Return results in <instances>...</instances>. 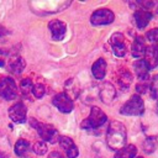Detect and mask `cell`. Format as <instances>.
Segmentation results:
<instances>
[{
    "instance_id": "obj_20",
    "label": "cell",
    "mask_w": 158,
    "mask_h": 158,
    "mask_svg": "<svg viewBox=\"0 0 158 158\" xmlns=\"http://www.w3.org/2000/svg\"><path fill=\"white\" fill-rule=\"evenodd\" d=\"M136 153H137V148L133 144H128L121 148L120 151H117L115 158H135Z\"/></svg>"
},
{
    "instance_id": "obj_18",
    "label": "cell",
    "mask_w": 158,
    "mask_h": 158,
    "mask_svg": "<svg viewBox=\"0 0 158 158\" xmlns=\"http://www.w3.org/2000/svg\"><path fill=\"white\" fill-rule=\"evenodd\" d=\"M146 53V44L142 37H136L132 43V56L135 58H141Z\"/></svg>"
},
{
    "instance_id": "obj_6",
    "label": "cell",
    "mask_w": 158,
    "mask_h": 158,
    "mask_svg": "<svg viewBox=\"0 0 158 158\" xmlns=\"http://www.w3.org/2000/svg\"><path fill=\"white\" fill-rule=\"evenodd\" d=\"M115 20V15L111 10L109 9H99L93 12L90 16V22L94 26H100V25H109Z\"/></svg>"
},
{
    "instance_id": "obj_3",
    "label": "cell",
    "mask_w": 158,
    "mask_h": 158,
    "mask_svg": "<svg viewBox=\"0 0 158 158\" xmlns=\"http://www.w3.org/2000/svg\"><path fill=\"white\" fill-rule=\"evenodd\" d=\"M106 121H107V116L105 115V112L102 110H100L99 107L94 106V107H91L89 117L81 122V127L84 130H96V128L101 127Z\"/></svg>"
},
{
    "instance_id": "obj_14",
    "label": "cell",
    "mask_w": 158,
    "mask_h": 158,
    "mask_svg": "<svg viewBox=\"0 0 158 158\" xmlns=\"http://www.w3.org/2000/svg\"><path fill=\"white\" fill-rule=\"evenodd\" d=\"M144 62L147 63L148 68H156L158 65V47L156 46H151L148 48H146V53H144Z\"/></svg>"
},
{
    "instance_id": "obj_24",
    "label": "cell",
    "mask_w": 158,
    "mask_h": 158,
    "mask_svg": "<svg viewBox=\"0 0 158 158\" xmlns=\"http://www.w3.org/2000/svg\"><path fill=\"white\" fill-rule=\"evenodd\" d=\"M149 90H151L152 99H158V74H156L152 78V81H151V85H149Z\"/></svg>"
},
{
    "instance_id": "obj_1",
    "label": "cell",
    "mask_w": 158,
    "mask_h": 158,
    "mask_svg": "<svg viewBox=\"0 0 158 158\" xmlns=\"http://www.w3.org/2000/svg\"><path fill=\"white\" fill-rule=\"evenodd\" d=\"M126 138H127V133L123 123H121L120 121H111L106 133V143L109 148L114 151H120L121 148L125 147Z\"/></svg>"
},
{
    "instance_id": "obj_2",
    "label": "cell",
    "mask_w": 158,
    "mask_h": 158,
    "mask_svg": "<svg viewBox=\"0 0 158 158\" xmlns=\"http://www.w3.org/2000/svg\"><path fill=\"white\" fill-rule=\"evenodd\" d=\"M30 123L31 126L38 132V135L41 136V138L43 141H47L49 143H54L58 138H59V135H58V131L51 126V125H47V123H43V122H38L37 120L35 118H31L30 120Z\"/></svg>"
},
{
    "instance_id": "obj_11",
    "label": "cell",
    "mask_w": 158,
    "mask_h": 158,
    "mask_svg": "<svg viewBox=\"0 0 158 158\" xmlns=\"http://www.w3.org/2000/svg\"><path fill=\"white\" fill-rule=\"evenodd\" d=\"M58 142H59L60 147L65 151L68 158H77V157H78L79 151H78V148H77V146L74 144V142H73L72 138L65 137V136H60V137L58 138Z\"/></svg>"
},
{
    "instance_id": "obj_30",
    "label": "cell",
    "mask_w": 158,
    "mask_h": 158,
    "mask_svg": "<svg viewBox=\"0 0 158 158\" xmlns=\"http://www.w3.org/2000/svg\"><path fill=\"white\" fill-rule=\"evenodd\" d=\"M136 89H137L138 93H144V91H146V85H144V84H143V85H142V84H137Z\"/></svg>"
},
{
    "instance_id": "obj_10",
    "label": "cell",
    "mask_w": 158,
    "mask_h": 158,
    "mask_svg": "<svg viewBox=\"0 0 158 158\" xmlns=\"http://www.w3.org/2000/svg\"><path fill=\"white\" fill-rule=\"evenodd\" d=\"M48 28L51 31L52 38L54 41H60L64 38L67 33V25L60 20H52L48 23Z\"/></svg>"
},
{
    "instance_id": "obj_25",
    "label": "cell",
    "mask_w": 158,
    "mask_h": 158,
    "mask_svg": "<svg viewBox=\"0 0 158 158\" xmlns=\"http://www.w3.org/2000/svg\"><path fill=\"white\" fill-rule=\"evenodd\" d=\"M146 38L156 47H158V28H153L151 31L147 32L146 35Z\"/></svg>"
},
{
    "instance_id": "obj_21",
    "label": "cell",
    "mask_w": 158,
    "mask_h": 158,
    "mask_svg": "<svg viewBox=\"0 0 158 158\" xmlns=\"http://www.w3.org/2000/svg\"><path fill=\"white\" fill-rule=\"evenodd\" d=\"M32 88H33V85H32V81H31L30 78H23L21 80V83H20V91H21V94L23 96H27L30 93H32Z\"/></svg>"
},
{
    "instance_id": "obj_12",
    "label": "cell",
    "mask_w": 158,
    "mask_h": 158,
    "mask_svg": "<svg viewBox=\"0 0 158 158\" xmlns=\"http://www.w3.org/2000/svg\"><path fill=\"white\" fill-rule=\"evenodd\" d=\"M135 21H136V25H137V27L139 28V30H142V28H144L147 25H148V22L151 21V19H152V12L151 11H148L147 9H139V10H137V11H135Z\"/></svg>"
},
{
    "instance_id": "obj_13",
    "label": "cell",
    "mask_w": 158,
    "mask_h": 158,
    "mask_svg": "<svg viewBox=\"0 0 158 158\" xmlns=\"http://www.w3.org/2000/svg\"><path fill=\"white\" fill-rule=\"evenodd\" d=\"M99 95H100V99H101L102 102L110 104L115 99L116 90H115V88H114V85L111 83H104L101 89L99 90Z\"/></svg>"
},
{
    "instance_id": "obj_28",
    "label": "cell",
    "mask_w": 158,
    "mask_h": 158,
    "mask_svg": "<svg viewBox=\"0 0 158 158\" xmlns=\"http://www.w3.org/2000/svg\"><path fill=\"white\" fill-rule=\"evenodd\" d=\"M6 52L0 49V67H4L5 65V58H6Z\"/></svg>"
},
{
    "instance_id": "obj_19",
    "label": "cell",
    "mask_w": 158,
    "mask_h": 158,
    "mask_svg": "<svg viewBox=\"0 0 158 158\" xmlns=\"http://www.w3.org/2000/svg\"><path fill=\"white\" fill-rule=\"evenodd\" d=\"M15 153L16 156L19 157H26V154L30 152L31 149V146H30V142L26 141V139H19L16 143H15Z\"/></svg>"
},
{
    "instance_id": "obj_26",
    "label": "cell",
    "mask_w": 158,
    "mask_h": 158,
    "mask_svg": "<svg viewBox=\"0 0 158 158\" xmlns=\"http://www.w3.org/2000/svg\"><path fill=\"white\" fill-rule=\"evenodd\" d=\"M44 91H46V89H44V86H43V84H35L33 85V88H32V94L37 98V99H41L43 95H44Z\"/></svg>"
},
{
    "instance_id": "obj_5",
    "label": "cell",
    "mask_w": 158,
    "mask_h": 158,
    "mask_svg": "<svg viewBox=\"0 0 158 158\" xmlns=\"http://www.w3.org/2000/svg\"><path fill=\"white\" fill-rule=\"evenodd\" d=\"M0 96L5 100H14L17 98V88L14 79L9 77L0 79Z\"/></svg>"
},
{
    "instance_id": "obj_16",
    "label": "cell",
    "mask_w": 158,
    "mask_h": 158,
    "mask_svg": "<svg viewBox=\"0 0 158 158\" xmlns=\"http://www.w3.org/2000/svg\"><path fill=\"white\" fill-rule=\"evenodd\" d=\"M91 72H93V75H94L96 79H99V80L104 79V77H105V74H106V62H105V59L99 58V59L93 64Z\"/></svg>"
},
{
    "instance_id": "obj_8",
    "label": "cell",
    "mask_w": 158,
    "mask_h": 158,
    "mask_svg": "<svg viewBox=\"0 0 158 158\" xmlns=\"http://www.w3.org/2000/svg\"><path fill=\"white\" fill-rule=\"evenodd\" d=\"M9 116L10 118L16 123H23L27 118V109L23 105V102H16L9 109Z\"/></svg>"
},
{
    "instance_id": "obj_31",
    "label": "cell",
    "mask_w": 158,
    "mask_h": 158,
    "mask_svg": "<svg viewBox=\"0 0 158 158\" xmlns=\"http://www.w3.org/2000/svg\"><path fill=\"white\" fill-rule=\"evenodd\" d=\"M137 158H143V157H137Z\"/></svg>"
},
{
    "instance_id": "obj_27",
    "label": "cell",
    "mask_w": 158,
    "mask_h": 158,
    "mask_svg": "<svg viewBox=\"0 0 158 158\" xmlns=\"http://www.w3.org/2000/svg\"><path fill=\"white\" fill-rule=\"evenodd\" d=\"M118 81H120L122 88H127L131 84V81H132V75L128 72H123V74H122V77L120 78Z\"/></svg>"
},
{
    "instance_id": "obj_9",
    "label": "cell",
    "mask_w": 158,
    "mask_h": 158,
    "mask_svg": "<svg viewBox=\"0 0 158 158\" xmlns=\"http://www.w3.org/2000/svg\"><path fill=\"white\" fill-rule=\"evenodd\" d=\"M125 37L122 33L116 32L110 38V44L112 47V52L116 57H123L126 54V46H125Z\"/></svg>"
},
{
    "instance_id": "obj_23",
    "label": "cell",
    "mask_w": 158,
    "mask_h": 158,
    "mask_svg": "<svg viewBox=\"0 0 158 158\" xmlns=\"http://www.w3.org/2000/svg\"><path fill=\"white\" fill-rule=\"evenodd\" d=\"M32 149H33V152H35L36 154L43 156V154L47 152V144H46V142H43V141H37V142H35Z\"/></svg>"
},
{
    "instance_id": "obj_22",
    "label": "cell",
    "mask_w": 158,
    "mask_h": 158,
    "mask_svg": "<svg viewBox=\"0 0 158 158\" xmlns=\"http://www.w3.org/2000/svg\"><path fill=\"white\" fill-rule=\"evenodd\" d=\"M157 146H158L157 139H156L154 137H148V138H146L144 142H143V151H144L146 153H153V152L156 151Z\"/></svg>"
},
{
    "instance_id": "obj_17",
    "label": "cell",
    "mask_w": 158,
    "mask_h": 158,
    "mask_svg": "<svg viewBox=\"0 0 158 158\" xmlns=\"http://www.w3.org/2000/svg\"><path fill=\"white\" fill-rule=\"evenodd\" d=\"M25 69V60L21 57H15L14 59H11L7 65V70L15 75H19L22 73V70Z\"/></svg>"
},
{
    "instance_id": "obj_29",
    "label": "cell",
    "mask_w": 158,
    "mask_h": 158,
    "mask_svg": "<svg viewBox=\"0 0 158 158\" xmlns=\"http://www.w3.org/2000/svg\"><path fill=\"white\" fill-rule=\"evenodd\" d=\"M48 158H64V157L59 152H51L49 156H48Z\"/></svg>"
},
{
    "instance_id": "obj_15",
    "label": "cell",
    "mask_w": 158,
    "mask_h": 158,
    "mask_svg": "<svg viewBox=\"0 0 158 158\" xmlns=\"http://www.w3.org/2000/svg\"><path fill=\"white\" fill-rule=\"evenodd\" d=\"M133 68H135V72L138 77V79L141 81H144L148 79V72H149V68L147 65V63L144 62V59H138L133 63Z\"/></svg>"
},
{
    "instance_id": "obj_7",
    "label": "cell",
    "mask_w": 158,
    "mask_h": 158,
    "mask_svg": "<svg viewBox=\"0 0 158 158\" xmlns=\"http://www.w3.org/2000/svg\"><path fill=\"white\" fill-rule=\"evenodd\" d=\"M52 104L60 111L64 114H68L73 110L74 104L73 100L70 99V96H68L65 93H59L57 95H54V98L52 99Z\"/></svg>"
},
{
    "instance_id": "obj_4",
    "label": "cell",
    "mask_w": 158,
    "mask_h": 158,
    "mask_svg": "<svg viewBox=\"0 0 158 158\" xmlns=\"http://www.w3.org/2000/svg\"><path fill=\"white\" fill-rule=\"evenodd\" d=\"M144 111V104L139 95H132L131 99L121 107L120 112L126 116H138Z\"/></svg>"
}]
</instances>
